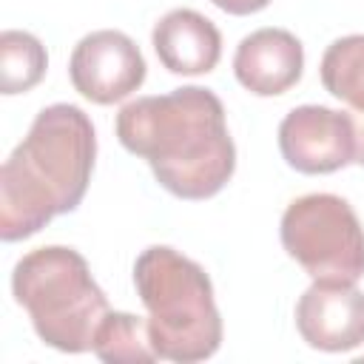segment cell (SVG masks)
Wrapping results in <instances>:
<instances>
[{
    "instance_id": "obj_8",
    "label": "cell",
    "mask_w": 364,
    "mask_h": 364,
    "mask_svg": "<svg viewBox=\"0 0 364 364\" xmlns=\"http://www.w3.org/2000/svg\"><path fill=\"white\" fill-rule=\"evenodd\" d=\"M299 336L321 353H347L364 344V290L353 282H313L296 304Z\"/></svg>"
},
{
    "instance_id": "obj_13",
    "label": "cell",
    "mask_w": 364,
    "mask_h": 364,
    "mask_svg": "<svg viewBox=\"0 0 364 364\" xmlns=\"http://www.w3.org/2000/svg\"><path fill=\"white\" fill-rule=\"evenodd\" d=\"M91 350L102 361H131V364L156 361V353L148 338V321L122 310H108L102 316Z\"/></svg>"
},
{
    "instance_id": "obj_15",
    "label": "cell",
    "mask_w": 364,
    "mask_h": 364,
    "mask_svg": "<svg viewBox=\"0 0 364 364\" xmlns=\"http://www.w3.org/2000/svg\"><path fill=\"white\" fill-rule=\"evenodd\" d=\"M353 125H355V165H364V117L361 114H350Z\"/></svg>"
},
{
    "instance_id": "obj_11",
    "label": "cell",
    "mask_w": 364,
    "mask_h": 364,
    "mask_svg": "<svg viewBox=\"0 0 364 364\" xmlns=\"http://www.w3.org/2000/svg\"><path fill=\"white\" fill-rule=\"evenodd\" d=\"M321 85L341 100L350 114L364 117V34H347L327 46L321 65Z\"/></svg>"
},
{
    "instance_id": "obj_3",
    "label": "cell",
    "mask_w": 364,
    "mask_h": 364,
    "mask_svg": "<svg viewBox=\"0 0 364 364\" xmlns=\"http://www.w3.org/2000/svg\"><path fill=\"white\" fill-rule=\"evenodd\" d=\"M134 287L148 310L156 358L193 364L219 350L222 316L202 264L168 245H151L134 262Z\"/></svg>"
},
{
    "instance_id": "obj_10",
    "label": "cell",
    "mask_w": 364,
    "mask_h": 364,
    "mask_svg": "<svg viewBox=\"0 0 364 364\" xmlns=\"http://www.w3.org/2000/svg\"><path fill=\"white\" fill-rule=\"evenodd\" d=\"M154 51L171 74L196 77L216 68L222 57V34L205 14L193 9L168 11L151 31Z\"/></svg>"
},
{
    "instance_id": "obj_4",
    "label": "cell",
    "mask_w": 364,
    "mask_h": 364,
    "mask_svg": "<svg viewBox=\"0 0 364 364\" xmlns=\"http://www.w3.org/2000/svg\"><path fill=\"white\" fill-rule=\"evenodd\" d=\"M11 293L28 313L37 338L60 353L91 350L94 333L111 310L82 253L65 245L26 253L11 270Z\"/></svg>"
},
{
    "instance_id": "obj_9",
    "label": "cell",
    "mask_w": 364,
    "mask_h": 364,
    "mask_svg": "<svg viewBox=\"0 0 364 364\" xmlns=\"http://www.w3.org/2000/svg\"><path fill=\"white\" fill-rule=\"evenodd\" d=\"M304 48L287 28H259L242 37L233 54V74L256 97H279L301 80Z\"/></svg>"
},
{
    "instance_id": "obj_5",
    "label": "cell",
    "mask_w": 364,
    "mask_h": 364,
    "mask_svg": "<svg viewBox=\"0 0 364 364\" xmlns=\"http://www.w3.org/2000/svg\"><path fill=\"white\" fill-rule=\"evenodd\" d=\"M282 247L313 282H358L364 276V228L353 205L336 193L293 199L279 225Z\"/></svg>"
},
{
    "instance_id": "obj_14",
    "label": "cell",
    "mask_w": 364,
    "mask_h": 364,
    "mask_svg": "<svg viewBox=\"0 0 364 364\" xmlns=\"http://www.w3.org/2000/svg\"><path fill=\"white\" fill-rule=\"evenodd\" d=\"M216 9L228 11V14H236V17H245V14H256L262 9L270 6V0H210Z\"/></svg>"
},
{
    "instance_id": "obj_2",
    "label": "cell",
    "mask_w": 364,
    "mask_h": 364,
    "mask_svg": "<svg viewBox=\"0 0 364 364\" xmlns=\"http://www.w3.org/2000/svg\"><path fill=\"white\" fill-rule=\"evenodd\" d=\"M97 156L88 114L68 102L43 108L0 171V239L20 242L77 210Z\"/></svg>"
},
{
    "instance_id": "obj_12",
    "label": "cell",
    "mask_w": 364,
    "mask_h": 364,
    "mask_svg": "<svg viewBox=\"0 0 364 364\" xmlns=\"http://www.w3.org/2000/svg\"><path fill=\"white\" fill-rule=\"evenodd\" d=\"M46 68L48 54L34 34L17 28L0 34V91L6 97L31 91L46 77Z\"/></svg>"
},
{
    "instance_id": "obj_1",
    "label": "cell",
    "mask_w": 364,
    "mask_h": 364,
    "mask_svg": "<svg viewBox=\"0 0 364 364\" xmlns=\"http://www.w3.org/2000/svg\"><path fill=\"white\" fill-rule=\"evenodd\" d=\"M117 139L142 156L156 182L179 199L216 196L236 171V145L222 100L202 85L136 97L117 114Z\"/></svg>"
},
{
    "instance_id": "obj_7",
    "label": "cell",
    "mask_w": 364,
    "mask_h": 364,
    "mask_svg": "<svg viewBox=\"0 0 364 364\" xmlns=\"http://www.w3.org/2000/svg\"><path fill=\"white\" fill-rule=\"evenodd\" d=\"M279 151L299 173H333L355 162V125L350 111L299 105L279 125Z\"/></svg>"
},
{
    "instance_id": "obj_6",
    "label": "cell",
    "mask_w": 364,
    "mask_h": 364,
    "mask_svg": "<svg viewBox=\"0 0 364 364\" xmlns=\"http://www.w3.org/2000/svg\"><path fill=\"white\" fill-rule=\"evenodd\" d=\"M68 77L74 91L85 100L114 105L145 82V57L125 31L100 28L74 46Z\"/></svg>"
}]
</instances>
